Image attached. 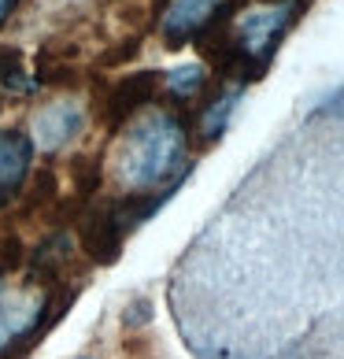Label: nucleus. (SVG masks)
Instances as JSON below:
<instances>
[{"label":"nucleus","instance_id":"obj_9","mask_svg":"<svg viewBox=\"0 0 344 359\" xmlns=\"http://www.w3.org/2000/svg\"><path fill=\"white\" fill-rule=\"evenodd\" d=\"M152 86H156V74H152V71H144V74H134V78H126V82H118L115 93H111V104H108L111 123H123V118L137 115V111L144 108V100L152 97Z\"/></svg>","mask_w":344,"mask_h":359},{"label":"nucleus","instance_id":"obj_4","mask_svg":"<svg viewBox=\"0 0 344 359\" xmlns=\"http://www.w3.org/2000/svg\"><path fill=\"white\" fill-rule=\"evenodd\" d=\"M137 201H123V204H111V208H100L92 211L85 230H82V248L89 252L97 263H111L123 248V237L134 222H141L149 211L144 208H134Z\"/></svg>","mask_w":344,"mask_h":359},{"label":"nucleus","instance_id":"obj_11","mask_svg":"<svg viewBox=\"0 0 344 359\" xmlns=\"http://www.w3.org/2000/svg\"><path fill=\"white\" fill-rule=\"evenodd\" d=\"M8 8H11V0H0V19L8 15Z\"/></svg>","mask_w":344,"mask_h":359},{"label":"nucleus","instance_id":"obj_1","mask_svg":"<svg viewBox=\"0 0 344 359\" xmlns=\"http://www.w3.org/2000/svg\"><path fill=\"white\" fill-rule=\"evenodd\" d=\"M167 300L193 359H344V82L207 219Z\"/></svg>","mask_w":344,"mask_h":359},{"label":"nucleus","instance_id":"obj_8","mask_svg":"<svg viewBox=\"0 0 344 359\" xmlns=\"http://www.w3.org/2000/svg\"><path fill=\"white\" fill-rule=\"evenodd\" d=\"M34 141L19 130H0V201L11 196L30 175Z\"/></svg>","mask_w":344,"mask_h":359},{"label":"nucleus","instance_id":"obj_2","mask_svg":"<svg viewBox=\"0 0 344 359\" xmlns=\"http://www.w3.org/2000/svg\"><path fill=\"white\" fill-rule=\"evenodd\" d=\"M185 159V130L174 115L149 111L130 123L115 149V178L134 193L160 189L181 170Z\"/></svg>","mask_w":344,"mask_h":359},{"label":"nucleus","instance_id":"obj_5","mask_svg":"<svg viewBox=\"0 0 344 359\" xmlns=\"http://www.w3.org/2000/svg\"><path fill=\"white\" fill-rule=\"evenodd\" d=\"M85 123V111L78 100H56L52 108H45L41 115L34 118V130H30V141L41 144V149H63L67 141L78 137V130Z\"/></svg>","mask_w":344,"mask_h":359},{"label":"nucleus","instance_id":"obj_7","mask_svg":"<svg viewBox=\"0 0 344 359\" xmlns=\"http://www.w3.org/2000/svg\"><path fill=\"white\" fill-rule=\"evenodd\" d=\"M41 292H0V352L15 344L34 323H41Z\"/></svg>","mask_w":344,"mask_h":359},{"label":"nucleus","instance_id":"obj_10","mask_svg":"<svg viewBox=\"0 0 344 359\" xmlns=\"http://www.w3.org/2000/svg\"><path fill=\"white\" fill-rule=\"evenodd\" d=\"M200 86H204V71L196 67V63H189V67H178V71L167 74V93H170V97H178V100L193 97Z\"/></svg>","mask_w":344,"mask_h":359},{"label":"nucleus","instance_id":"obj_6","mask_svg":"<svg viewBox=\"0 0 344 359\" xmlns=\"http://www.w3.org/2000/svg\"><path fill=\"white\" fill-rule=\"evenodd\" d=\"M222 8H226V0H170V8L163 15V37L170 45L189 41V37L200 34Z\"/></svg>","mask_w":344,"mask_h":359},{"label":"nucleus","instance_id":"obj_3","mask_svg":"<svg viewBox=\"0 0 344 359\" xmlns=\"http://www.w3.org/2000/svg\"><path fill=\"white\" fill-rule=\"evenodd\" d=\"M293 15H296V0H277V4L252 8L241 22H237L230 56H233L237 63H252V67L259 71L263 63L270 60L277 37L289 30Z\"/></svg>","mask_w":344,"mask_h":359}]
</instances>
